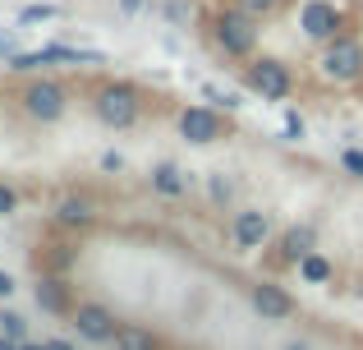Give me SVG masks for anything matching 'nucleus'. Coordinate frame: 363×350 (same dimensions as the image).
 <instances>
[{
  "label": "nucleus",
  "instance_id": "1",
  "mask_svg": "<svg viewBox=\"0 0 363 350\" xmlns=\"http://www.w3.org/2000/svg\"><path fill=\"white\" fill-rule=\"evenodd\" d=\"M88 106H92V116H97L106 129H133L138 116H143V92L133 88V83L111 79V83H97V88H92Z\"/></svg>",
  "mask_w": 363,
  "mask_h": 350
},
{
  "label": "nucleus",
  "instance_id": "2",
  "mask_svg": "<svg viewBox=\"0 0 363 350\" xmlns=\"http://www.w3.org/2000/svg\"><path fill=\"white\" fill-rule=\"evenodd\" d=\"M212 42L221 55H230V60H253L257 51V18L248 14V9L230 5V9H216L212 14Z\"/></svg>",
  "mask_w": 363,
  "mask_h": 350
},
{
  "label": "nucleus",
  "instance_id": "3",
  "mask_svg": "<svg viewBox=\"0 0 363 350\" xmlns=\"http://www.w3.org/2000/svg\"><path fill=\"white\" fill-rule=\"evenodd\" d=\"M18 111L37 125H55V120L69 111V88L60 79H28L18 88Z\"/></svg>",
  "mask_w": 363,
  "mask_h": 350
},
{
  "label": "nucleus",
  "instance_id": "4",
  "mask_svg": "<svg viewBox=\"0 0 363 350\" xmlns=\"http://www.w3.org/2000/svg\"><path fill=\"white\" fill-rule=\"evenodd\" d=\"M318 74L327 83H354L363 74V42L354 33H340V37H331V42H322Z\"/></svg>",
  "mask_w": 363,
  "mask_h": 350
},
{
  "label": "nucleus",
  "instance_id": "5",
  "mask_svg": "<svg viewBox=\"0 0 363 350\" xmlns=\"http://www.w3.org/2000/svg\"><path fill=\"white\" fill-rule=\"evenodd\" d=\"M244 83L262 102H285L294 92V70L285 60H276V55H253L248 70H244Z\"/></svg>",
  "mask_w": 363,
  "mask_h": 350
},
{
  "label": "nucleus",
  "instance_id": "6",
  "mask_svg": "<svg viewBox=\"0 0 363 350\" xmlns=\"http://www.w3.org/2000/svg\"><path fill=\"white\" fill-rule=\"evenodd\" d=\"M175 125H179V138H189V143H198V148L221 143V138L230 134V125H225V116L216 106H184Z\"/></svg>",
  "mask_w": 363,
  "mask_h": 350
},
{
  "label": "nucleus",
  "instance_id": "7",
  "mask_svg": "<svg viewBox=\"0 0 363 350\" xmlns=\"http://www.w3.org/2000/svg\"><path fill=\"white\" fill-rule=\"evenodd\" d=\"M299 28H303L308 42H331V37H340V28H345V9H340L336 0H303Z\"/></svg>",
  "mask_w": 363,
  "mask_h": 350
},
{
  "label": "nucleus",
  "instance_id": "8",
  "mask_svg": "<svg viewBox=\"0 0 363 350\" xmlns=\"http://www.w3.org/2000/svg\"><path fill=\"white\" fill-rule=\"evenodd\" d=\"M267 235H272V217L257 212V207H244V212H235V217H230V244H235L240 253L262 249Z\"/></svg>",
  "mask_w": 363,
  "mask_h": 350
},
{
  "label": "nucleus",
  "instance_id": "9",
  "mask_svg": "<svg viewBox=\"0 0 363 350\" xmlns=\"http://www.w3.org/2000/svg\"><path fill=\"white\" fill-rule=\"evenodd\" d=\"M55 60L83 65V60H101V55L97 51H79V46H42V51H18L14 60H9V70L33 74V70H46V65H55Z\"/></svg>",
  "mask_w": 363,
  "mask_h": 350
},
{
  "label": "nucleus",
  "instance_id": "10",
  "mask_svg": "<svg viewBox=\"0 0 363 350\" xmlns=\"http://www.w3.org/2000/svg\"><path fill=\"white\" fill-rule=\"evenodd\" d=\"M74 327H79V337H88V341H116V314H106L101 305H79L74 309Z\"/></svg>",
  "mask_w": 363,
  "mask_h": 350
},
{
  "label": "nucleus",
  "instance_id": "11",
  "mask_svg": "<svg viewBox=\"0 0 363 350\" xmlns=\"http://www.w3.org/2000/svg\"><path fill=\"white\" fill-rule=\"evenodd\" d=\"M152 189L166 194V198H184L189 189H194V175H184L175 162H157L152 166Z\"/></svg>",
  "mask_w": 363,
  "mask_h": 350
},
{
  "label": "nucleus",
  "instance_id": "12",
  "mask_svg": "<svg viewBox=\"0 0 363 350\" xmlns=\"http://www.w3.org/2000/svg\"><path fill=\"white\" fill-rule=\"evenodd\" d=\"M253 309L262 318H276V323H281V318L294 314V300L285 295L281 286H253Z\"/></svg>",
  "mask_w": 363,
  "mask_h": 350
},
{
  "label": "nucleus",
  "instance_id": "13",
  "mask_svg": "<svg viewBox=\"0 0 363 350\" xmlns=\"http://www.w3.org/2000/svg\"><path fill=\"white\" fill-rule=\"evenodd\" d=\"M313 244H318V231H313V226H294V231H285V258L290 263H299V258H308L313 253Z\"/></svg>",
  "mask_w": 363,
  "mask_h": 350
},
{
  "label": "nucleus",
  "instance_id": "14",
  "mask_svg": "<svg viewBox=\"0 0 363 350\" xmlns=\"http://www.w3.org/2000/svg\"><path fill=\"white\" fill-rule=\"evenodd\" d=\"M37 305H42L46 314H65V309H69L65 281H42V286H37Z\"/></svg>",
  "mask_w": 363,
  "mask_h": 350
},
{
  "label": "nucleus",
  "instance_id": "15",
  "mask_svg": "<svg viewBox=\"0 0 363 350\" xmlns=\"http://www.w3.org/2000/svg\"><path fill=\"white\" fill-rule=\"evenodd\" d=\"M55 217H60L65 226H88L92 222V203H88V198H60Z\"/></svg>",
  "mask_w": 363,
  "mask_h": 350
},
{
  "label": "nucleus",
  "instance_id": "16",
  "mask_svg": "<svg viewBox=\"0 0 363 350\" xmlns=\"http://www.w3.org/2000/svg\"><path fill=\"white\" fill-rule=\"evenodd\" d=\"M299 277L308 286H322V281H331V263L322 253H308V258H299Z\"/></svg>",
  "mask_w": 363,
  "mask_h": 350
},
{
  "label": "nucleus",
  "instance_id": "17",
  "mask_svg": "<svg viewBox=\"0 0 363 350\" xmlns=\"http://www.w3.org/2000/svg\"><path fill=\"white\" fill-rule=\"evenodd\" d=\"M116 350H157V341H152V332H143V327H120Z\"/></svg>",
  "mask_w": 363,
  "mask_h": 350
},
{
  "label": "nucleus",
  "instance_id": "18",
  "mask_svg": "<svg viewBox=\"0 0 363 350\" xmlns=\"http://www.w3.org/2000/svg\"><path fill=\"white\" fill-rule=\"evenodd\" d=\"M235 5H240V9H248L253 18H267V14H276V9H281L285 0H235Z\"/></svg>",
  "mask_w": 363,
  "mask_h": 350
},
{
  "label": "nucleus",
  "instance_id": "19",
  "mask_svg": "<svg viewBox=\"0 0 363 350\" xmlns=\"http://www.w3.org/2000/svg\"><path fill=\"white\" fill-rule=\"evenodd\" d=\"M55 14H60L55 5H28L23 14H18V23H46V18H55Z\"/></svg>",
  "mask_w": 363,
  "mask_h": 350
},
{
  "label": "nucleus",
  "instance_id": "20",
  "mask_svg": "<svg viewBox=\"0 0 363 350\" xmlns=\"http://www.w3.org/2000/svg\"><path fill=\"white\" fill-rule=\"evenodd\" d=\"M340 166L354 180H363V148H345V153H340Z\"/></svg>",
  "mask_w": 363,
  "mask_h": 350
},
{
  "label": "nucleus",
  "instance_id": "21",
  "mask_svg": "<svg viewBox=\"0 0 363 350\" xmlns=\"http://www.w3.org/2000/svg\"><path fill=\"white\" fill-rule=\"evenodd\" d=\"M285 138H290V143H299V138H303V120L294 116V111L285 116Z\"/></svg>",
  "mask_w": 363,
  "mask_h": 350
},
{
  "label": "nucleus",
  "instance_id": "22",
  "mask_svg": "<svg viewBox=\"0 0 363 350\" xmlns=\"http://www.w3.org/2000/svg\"><path fill=\"white\" fill-rule=\"evenodd\" d=\"M0 327H5V337H14V341L23 337V318H18V314H5V318H0Z\"/></svg>",
  "mask_w": 363,
  "mask_h": 350
},
{
  "label": "nucleus",
  "instance_id": "23",
  "mask_svg": "<svg viewBox=\"0 0 363 350\" xmlns=\"http://www.w3.org/2000/svg\"><path fill=\"white\" fill-rule=\"evenodd\" d=\"M14 207H18V194H14L9 185H0V217H5V212H14Z\"/></svg>",
  "mask_w": 363,
  "mask_h": 350
},
{
  "label": "nucleus",
  "instance_id": "24",
  "mask_svg": "<svg viewBox=\"0 0 363 350\" xmlns=\"http://www.w3.org/2000/svg\"><path fill=\"white\" fill-rule=\"evenodd\" d=\"M230 194H235V185H230V180H221V175H216V180H212V198H216V203H225Z\"/></svg>",
  "mask_w": 363,
  "mask_h": 350
},
{
  "label": "nucleus",
  "instance_id": "25",
  "mask_svg": "<svg viewBox=\"0 0 363 350\" xmlns=\"http://www.w3.org/2000/svg\"><path fill=\"white\" fill-rule=\"evenodd\" d=\"M207 97H212L216 106H225V111H235V106H240V97H230V92H216V88H207Z\"/></svg>",
  "mask_w": 363,
  "mask_h": 350
},
{
  "label": "nucleus",
  "instance_id": "26",
  "mask_svg": "<svg viewBox=\"0 0 363 350\" xmlns=\"http://www.w3.org/2000/svg\"><path fill=\"white\" fill-rule=\"evenodd\" d=\"M101 166H106V171H120L124 157H120V153H106V157H101Z\"/></svg>",
  "mask_w": 363,
  "mask_h": 350
},
{
  "label": "nucleus",
  "instance_id": "27",
  "mask_svg": "<svg viewBox=\"0 0 363 350\" xmlns=\"http://www.w3.org/2000/svg\"><path fill=\"white\" fill-rule=\"evenodd\" d=\"M5 55H9V60H14V55H18V51H14V42H9V37H5V33H0V60H5Z\"/></svg>",
  "mask_w": 363,
  "mask_h": 350
},
{
  "label": "nucleus",
  "instance_id": "28",
  "mask_svg": "<svg viewBox=\"0 0 363 350\" xmlns=\"http://www.w3.org/2000/svg\"><path fill=\"white\" fill-rule=\"evenodd\" d=\"M14 290V281H9V272H0V295H9Z\"/></svg>",
  "mask_w": 363,
  "mask_h": 350
},
{
  "label": "nucleus",
  "instance_id": "29",
  "mask_svg": "<svg viewBox=\"0 0 363 350\" xmlns=\"http://www.w3.org/2000/svg\"><path fill=\"white\" fill-rule=\"evenodd\" d=\"M120 5H124V9H129V14H133V9H143V5H147V0H120Z\"/></svg>",
  "mask_w": 363,
  "mask_h": 350
},
{
  "label": "nucleus",
  "instance_id": "30",
  "mask_svg": "<svg viewBox=\"0 0 363 350\" xmlns=\"http://www.w3.org/2000/svg\"><path fill=\"white\" fill-rule=\"evenodd\" d=\"M46 346H51V350H74L69 341H46Z\"/></svg>",
  "mask_w": 363,
  "mask_h": 350
},
{
  "label": "nucleus",
  "instance_id": "31",
  "mask_svg": "<svg viewBox=\"0 0 363 350\" xmlns=\"http://www.w3.org/2000/svg\"><path fill=\"white\" fill-rule=\"evenodd\" d=\"M0 350H18V346H14V337H5V341H0Z\"/></svg>",
  "mask_w": 363,
  "mask_h": 350
},
{
  "label": "nucleus",
  "instance_id": "32",
  "mask_svg": "<svg viewBox=\"0 0 363 350\" xmlns=\"http://www.w3.org/2000/svg\"><path fill=\"white\" fill-rule=\"evenodd\" d=\"M18 350H51V346H18Z\"/></svg>",
  "mask_w": 363,
  "mask_h": 350
},
{
  "label": "nucleus",
  "instance_id": "33",
  "mask_svg": "<svg viewBox=\"0 0 363 350\" xmlns=\"http://www.w3.org/2000/svg\"><path fill=\"white\" fill-rule=\"evenodd\" d=\"M285 350H308V346H285Z\"/></svg>",
  "mask_w": 363,
  "mask_h": 350
}]
</instances>
